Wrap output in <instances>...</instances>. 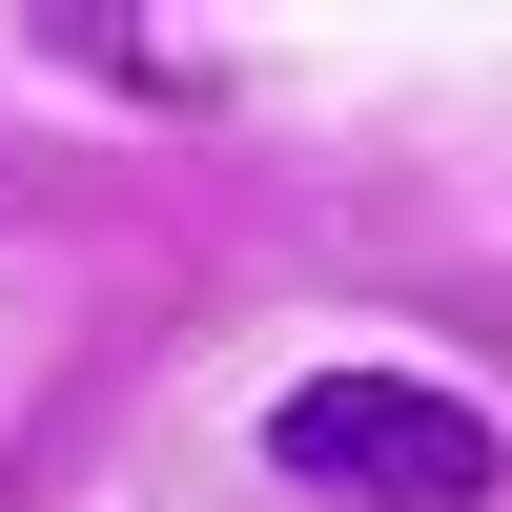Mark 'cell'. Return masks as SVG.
I'll return each instance as SVG.
<instances>
[{"label": "cell", "instance_id": "1", "mask_svg": "<svg viewBox=\"0 0 512 512\" xmlns=\"http://www.w3.org/2000/svg\"><path fill=\"white\" fill-rule=\"evenodd\" d=\"M267 472L287 492H349V512H472L512 451L472 390H431V369H308V390L267 410Z\"/></svg>", "mask_w": 512, "mask_h": 512}]
</instances>
